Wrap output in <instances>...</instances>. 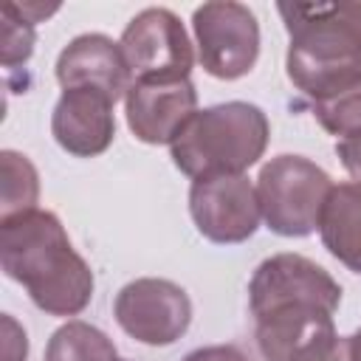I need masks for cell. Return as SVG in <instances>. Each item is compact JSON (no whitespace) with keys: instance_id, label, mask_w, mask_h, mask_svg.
<instances>
[{"instance_id":"20","label":"cell","mask_w":361,"mask_h":361,"mask_svg":"<svg viewBox=\"0 0 361 361\" xmlns=\"http://www.w3.org/2000/svg\"><path fill=\"white\" fill-rule=\"evenodd\" d=\"M336 155L341 158V166H344L355 180H361V133L341 138V141L336 144Z\"/></svg>"},{"instance_id":"14","label":"cell","mask_w":361,"mask_h":361,"mask_svg":"<svg viewBox=\"0 0 361 361\" xmlns=\"http://www.w3.org/2000/svg\"><path fill=\"white\" fill-rule=\"evenodd\" d=\"M45 361H118L116 344L87 322H65L45 347Z\"/></svg>"},{"instance_id":"22","label":"cell","mask_w":361,"mask_h":361,"mask_svg":"<svg viewBox=\"0 0 361 361\" xmlns=\"http://www.w3.org/2000/svg\"><path fill=\"white\" fill-rule=\"evenodd\" d=\"M347 341H350V358L353 361H361V327L353 336H347Z\"/></svg>"},{"instance_id":"7","label":"cell","mask_w":361,"mask_h":361,"mask_svg":"<svg viewBox=\"0 0 361 361\" xmlns=\"http://www.w3.org/2000/svg\"><path fill=\"white\" fill-rule=\"evenodd\" d=\"M121 54L133 82L189 79L195 51L180 17L169 8H144L121 31Z\"/></svg>"},{"instance_id":"16","label":"cell","mask_w":361,"mask_h":361,"mask_svg":"<svg viewBox=\"0 0 361 361\" xmlns=\"http://www.w3.org/2000/svg\"><path fill=\"white\" fill-rule=\"evenodd\" d=\"M313 116L330 135L347 138L361 133V85L324 102H313Z\"/></svg>"},{"instance_id":"21","label":"cell","mask_w":361,"mask_h":361,"mask_svg":"<svg viewBox=\"0 0 361 361\" xmlns=\"http://www.w3.org/2000/svg\"><path fill=\"white\" fill-rule=\"evenodd\" d=\"M183 361H248L245 353L234 344H212V347H197Z\"/></svg>"},{"instance_id":"2","label":"cell","mask_w":361,"mask_h":361,"mask_svg":"<svg viewBox=\"0 0 361 361\" xmlns=\"http://www.w3.org/2000/svg\"><path fill=\"white\" fill-rule=\"evenodd\" d=\"M0 265L51 316H76L90 305L93 271L54 212L31 209L0 220Z\"/></svg>"},{"instance_id":"4","label":"cell","mask_w":361,"mask_h":361,"mask_svg":"<svg viewBox=\"0 0 361 361\" xmlns=\"http://www.w3.org/2000/svg\"><path fill=\"white\" fill-rule=\"evenodd\" d=\"M271 138V124L262 107L251 102H223L197 110L169 144L172 164L189 175H243L254 166Z\"/></svg>"},{"instance_id":"1","label":"cell","mask_w":361,"mask_h":361,"mask_svg":"<svg viewBox=\"0 0 361 361\" xmlns=\"http://www.w3.org/2000/svg\"><path fill=\"white\" fill-rule=\"evenodd\" d=\"M248 302L262 358L285 361L305 338L333 327L341 285L302 254H274L257 265L248 282Z\"/></svg>"},{"instance_id":"10","label":"cell","mask_w":361,"mask_h":361,"mask_svg":"<svg viewBox=\"0 0 361 361\" xmlns=\"http://www.w3.org/2000/svg\"><path fill=\"white\" fill-rule=\"evenodd\" d=\"M130 133L144 144H172L197 113V90L189 79L133 82L124 96Z\"/></svg>"},{"instance_id":"19","label":"cell","mask_w":361,"mask_h":361,"mask_svg":"<svg viewBox=\"0 0 361 361\" xmlns=\"http://www.w3.org/2000/svg\"><path fill=\"white\" fill-rule=\"evenodd\" d=\"M3 336H6L3 361H25V355H28V338H25V330L11 316H3Z\"/></svg>"},{"instance_id":"15","label":"cell","mask_w":361,"mask_h":361,"mask_svg":"<svg viewBox=\"0 0 361 361\" xmlns=\"http://www.w3.org/2000/svg\"><path fill=\"white\" fill-rule=\"evenodd\" d=\"M0 172H3V197H0V220L37 209L39 197V175L34 164L14 149L0 152Z\"/></svg>"},{"instance_id":"11","label":"cell","mask_w":361,"mask_h":361,"mask_svg":"<svg viewBox=\"0 0 361 361\" xmlns=\"http://www.w3.org/2000/svg\"><path fill=\"white\" fill-rule=\"evenodd\" d=\"M56 82L62 90H99L118 102L133 85V73L121 54V45L104 34L73 37L56 59Z\"/></svg>"},{"instance_id":"3","label":"cell","mask_w":361,"mask_h":361,"mask_svg":"<svg viewBox=\"0 0 361 361\" xmlns=\"http://www.w3.org/2000/svg\"><path fill=\"white\" fill-rule=\"evenodd\" d=\"M288 54L285 71L313 102L361 85V3H279Z\"/></svg>"},{"instance_id":"8","label":"cell","mask_w":361,"mask_h":361,"mask_svg":"<svg viewBox=\"0 0 361 361\" xmlns=\"http://www.w3.org/2000/svg\"><path fill=\"white\" fill-rule=\"evenodd\" d=\"M113 316L130 338L149 347H166L189 330L192 302L180 285L158 276H141L116 293Z\"/></svg>"},{"instance_id":"18","label":"cell","mask_w":361,"mask_h":361,"mask_svg":"<svg viewBox=\"0 0 361 361\" xmlns=\"http://www.w3.org/2000/svg\"><path fill=\"white\" fill-rule=\"evenodd\" d=\"M285 361H353L350 341L336 333V327H324L305 338Z\"/></svg>"},{"instance_id":"13","label":"cell","mask_w":361,"mask_h":361,"mask_svg":"<svg viewBox=\"0 0 361 361\" xmlns=\"http://www.w3.org/2000/svg\"><path fill=\"white\" fill-rule=\"evenodd\" d=\"M319 234L324 248L353 274H361V180L333 183L322 220Z\"/></svg>"},{"instance_id":"17","label":"cell","mask_w":361,"mask_h":361,"mask_svg":"<svg viewBox=\"0 0 361 361\" xmlns=\"http://www.w3.org/2000/svg\"><path fill=\"white\" fill-rule=\"evenodd\" d=\"M34 54V23H28L11 3L3 8V65L14 71Z\"/></svg>"},{"instance_id":"5","label":"cell","mask_w":361,"mask_h":361,"mask_svg":"<svg viewBox=\"0 0 361 361\" xmlns=\"http://www.w3.org/2000/svg\"><path fill=\"white\" fill-rule=\"evenodd\" d=\"M330 175L302 155L271 158L257 178V200L265 226L279 237H307L319 228Z\"/></svg>"},{"instance_id":"9","label":"cell","mask_w":361,"mask_h":361,"mask_svg":"<svg viewBox=\"0 0 361 361\" xmlns=\"http://www.w3.org/2000/svg\"><path fill=\"white\" fill-rule=\"evenodd\" d=\"M189 214L197 231L217 245L245 243L262 220L257 186L245 175H212L192 180Z\"/></svg>"},{"instance_id":"12","label":"cell","mask_w":361,"mask_h":361,"mask_svg":"<svg viewBox=\"0 0 361 361\" xmlns=\"http://www.w3.org/2000/svg\"><path fill=\"white\" fill-rule=\"evenodd\" d=\"M113 107L116 102L99 90H87V87L62 90L51 113L54 141L76 158L102 155L116 138Z\"/></svg>"},{"instance_id":"6","label":"cell","mask_w":361,"mask_h":361,"mask_svg":"<svg viewBox=\"0 0 361 361\" xmlns=\"http://www.w3.org/2000/svg\"><path fill=\"white\" fill-rule=\"evenodd\" d=\"M192 31L200 68L214 79L251 73L259 56V23L254 11L234 0H212L195 8Z\"/></svg>"}]
</instances>
